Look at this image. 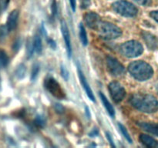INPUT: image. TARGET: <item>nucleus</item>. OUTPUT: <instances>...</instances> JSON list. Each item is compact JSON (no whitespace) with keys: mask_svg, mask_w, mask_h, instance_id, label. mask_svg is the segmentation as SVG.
I'll return each instance as SVG.
<instances>
[{"mask_svg":"<svg viewBox=\"0 0 158 148\" xmlns=\"http://www.w3.org/2000/svg\"><path fill=\"white\" fill-rule=\"evenodd\" d=\"M55 109L56 110L57 113H63V111H64L63 106H62L61 104H59V103H56V104L55 105Z\"/></svg>","mask_w":158,"mask_h":148,"instance_id":"2f4dec72","label":"nucleus"},{"mask_svg":"<svg viewBox=\"0 0 158 148\" xmlns=\"http://www.w3.org/2000/svg\"><path fill=\"white\" fill-rule=\"evenodd\" d=\"M34 123H35V125L36 126L42 128L45 126V124H46V120H45V119L43 118V117H42V116H37V117H35V120H34Z\"/></svg>","mask_w":158,"mask_h":148,"instance_id":"5701e85b","label":"nucleus"},{"mask_svg":"<svg viewBox=\"0 0 158 148\" xmlns=\"http://www.w3.org/2000/svg\"><path fill=\"white\" fill-rule=\"evenodd\" d=\"M48 44H49V46H50V47L53 49H55L56 47L55 41H54L53 39H48Z\"/></svg>","mask_w":158,"mask_h":148,"instance_id":"72a5a7b5","label":"nucleus"},{"mask_svg":"<svg viewBox=\"0 0 158 148\" xmlns=\"http://www.w3.org/2000/svg\"><path fill=\"white\" fill-rule=\"evenodd\" d=\"M26 66L23 64H20L19 66L17 67L16 70H15V75H16L17 78L23 79L26 75Z\"/></svg>","mask_w":158,"mask_h":148,"instance_id":"aec40b11","label":"nucleus"},{"mask_svg":"<svg viewBox=\"0 0 158 148\" xmlns=\"http://www.w3.org/2000/svg\"><path fill=\"white\" fill-rule=\"evenodd\" d=\"M134 1L142 6H149L152 3V0H134Z\"/></svg>","mask_w":158,"mask_h":148,"instance_id":"a878e982","label":"nucleus"},{"mask_svg":"<svg viewBox=\"0 0 158 148\" xmlns=\"http://www.w3.org/2000/svg\"><path fill=\"white\" fill-rule=\"evenodd\" d=\"M9 32L6 25H2L0 26V43L4 41L5 39L7 36L8 33Z\"/></svg>","mask_w":158,"mask_h":148,"instance_id":"4be33fe9","label":"nucleus"},{"mask_svg":"<svg viewBox=\"0 0 158 148\" xmlns=\"http://www.w3.org/2000/svg\"><path fill=\"white\" fill-rule=\"evenodd\" d=\"M2 10V9H1V6H0V11Z\"/></svg>","mask_w":158,"mask_h":148,"instance_id":"4c0bfd02","label":"nucleus"},{"mask_svg":"<svg viewBox=\"0 0 158 148\" xmlns=\"http://www.w3.org/2000/svg\"><path fill=\"white\" fill-rule=\"evenodd\" d=\"M131 75L138 81H145L152 77L154 70L148 63L143 61L132 62L128 66Z\"/></svg>","mask_w":158,"mask_h":148,"instance_id":"f03ea898","label":"nucleus"},{"mask_svg":"<svg viewBox=\"0 0 158 148\" xmlns=\"http://www.w3.org/2000/svg\"><path fill=\"white\" fill-rule=\"evenodd\" d=\"M98 134H99L98 130H97V129H94V130H93L92 132H91L90 134H89V136H90V137H96V136L98 135Z\"/></svg>","mask_w":158,"mask_h":148,"instance_id":"e433bc0d","label":"nucleus"},{"mask_svg":"<svg viewBox=\"0 0 158 148\" xmlns=\"http://www.w3.org/2000/svg\"><path fill=\"white\" fill-rule=\"evenodd\" d=\"M39 72H40V66L39 64H35L32 66V72H31V80L34 81L36 79Z\"/></svg>","mask_w":158,"mask_h":148,"instance_id":"393cba45","label":"nucleus"},{"mask_svg":"<svg viewBox=\"0 0 158 148\" xmlns=\"http://www.w3.org/2000/svg\"><path fill=\"white\" fill-rule=\"evenodd\" d=\"M91 5V0H80V6L82 9H87Z\"/></svg>","mask_w":158,"mask_h":148,"instance_id":"cd10ccee","label":"nucleus"},{"mask_svg":"<svg viewBox=\"0 0 158 148\" xmlns=\"http://www.w3.org/2000/svg\"><path fill=\"white\" fill-rule=\"evenodd\" d=\"M9 57L6 52L0 49V68L6 67L7 65L9 64Z\"/></svg>","mask_w":158,"mask_h":148,"instance_id":"6ab92c4d","label":"nucleus"},{"mask_svg":"<svg viewBox=\"0 0 158 148\" xmlns=\"http://www.w3.org/2000/svg\"><path fill=\"white\" fill-rule=\"evenodd\" d=\"M157 92H158V86H157Z\"/></svg>","mask_w":158,"mask_h":148,"instance_id":"58836bf2","label":"nucleus"},{"mask_svg":"<svg viewBox=\"0 0 158 148\" xmlns=\"http://www.w3.org/2000/svg\"><path fill=\"white\" fill-rule=\"evenodd\" d=\"M84 20L86 26L89 29H94V30H97V29H98V27L100 26V23L102 22L100 15L94 12L86 13L84 16Z\"/></svg>","mask_w":158,"mask_h":148,"instance_id":"1a4fd4ad","label":"nucleus"},{"mask_svg":"<svg viewBox=\"0 0 158 148\" xmlns=\"http://www.w3.org/2000/svg\"><path fill=\"white\" fill-rule=\"evenodd\" d=\"M106 138H107V140H108V141H109L110 146H113V147H115L116 146H115V144H114V140H113L112 137H111L110 134L108 132H106Z\"/></svg>","mask_w":158,"mask_h":148,"instance_id":"7c9ffc66","label":"nucleus"},{"mask_svg":"<svg viewBox=\"0 0 158 148\" xmlns=\"http://www.w3.org/2000/svg\"><path fill=\"white\" fill-rule=\"evenodd\" d=\"M97 31L99 32L100 37L106 40L115 39L122 35L121 29L109 22H101Z\"/></svg>","mask_w":158,"mask_h":148,"instance_id":"7ed1b4c3","label":"nucleus"},{"mask_svg":"<svg viewBox=\"0 0 158 148\" xmlns=\"http://www.w3.org/2000/svg\"><path fill=\"white\" fill-rule=\"evenodd\" d=\"M79 28H80V38L81 40V43L83 46H86L88 43L87 34H86V29H85V27L83 24H80Z\"/></svg>","mask_w":158,"mask_h":148,"instance_id":"a211bd4d","label":"nucleus"},{"mask_svg":"<svg viewBox=\"0 0 158 148\" xmlns=\"http://www.w3.org/2000/svg\"><path fill=\"white\" fill-rule=\"evenodd\" d=\"M109 90L113 100L118 103L124 99L126 90L119 82H112L109 84Z\"/></svg>","mask_w":158,"mask_h":148,"instance_id":"0eeeda50","label":"nucleus"},{"mask_svg":"<svg viewBox=\"0 0 158 148\" xmlns=\"http://www.w3.org/2000/svg\"><path fill=\"white\" fill-rule=\"evenodd\" d=\"M142 37L144 40L147 46L151 50H157L158 49V38L153 34L148 32H142Z\"/></svg>","mask_w":158,"mask_h":148,"instance_id":"9b49d317","label":"nucleus"},{"mask_svg":"<svg viewBox=\"0 0 158 148\" xmlns=\"http://www.w3.org/2000/svg\"><path fill=\"white\" fill-rule=\"evenodd\" d=\"M106 65L109 72L114 76H118L124 72V67L123 65L117 59L111 56L106 57Z\"/></svg>","mask_w":158,"mask_h":148,"instance_id":"6e6552de","label":"nucleus"},{"mask_svg":"<svg viewBox=\"0 0 158 148\" xmlns=\"http://www.w3.org/2000/svg\"><path fill=\"white\" fill-rule=\"evenodd\" d=\"M9 4V0H0V6H1L2 10L4 11L7 9Z\"/></svg>","mask_w":158,"mask_h":148,"instance_id":"c85d7f7f","label":"nucleus"},{"mask_svg":"<svg viewBox=\"0 0 158 148\" xmlns=\"http://www.w3.org/2000/svg\"><path fill=\"white\" fill-rule=\"evenodd\" d=\"M78 74H79V78H80V82H81V84L83 86V89H84L85 92L87 94L88 97L89 98V100H92L93 102H96L95 97H94V94L93 92L92 89H91L90 86H89V83H88L87 80H86V77H85L84 74L83 73L81 69H80V67L78 66Z\"/></svg>","mask_w":158,"mask_h":148,"instance_id":"f8f14e48","label":"nucleus"},{"mask_svg":"<svg viewBox=\"0 0 158 148\" xmlns=\"http://www.w3.org/2000/svg\"><path fill=\"white\" fill-rule=\"evenodd\" d=\"M69 3H70V6H71V8H72L73 11L75 12L76 7H77V2H76V0H69Z\"/></svg>","mask_w":158,"mask_h":148,"instance_id":"c9c22d12","label":"nucleus"},{"mask_svg":"<svg viewBox=\"0 0 158 148\" xmlns=\"http://www.w3.org/2000/svg\"><path fill=\"white\" fill-rule=\"evenodd\" d=\"M100 99H101V101H102V103H103V104L104 105V106L106 107L108 113L110 115V117H114V116H115V110H114V108L113 107V106L110 104V103L109 102V100L106 99V97H105L104 94L102 93L101 92H100Z\"/></svg>","mask_w":158,"mask_h":148,"instance_id":"dca6fc26","label":"nucleus"},{"mask_svg":"<svg viewBox=\"0 0 158 148\" xmlns=\"http://www.w3.org/2000/svg\"><path fill=\"white\" fill-rule=\"evenodd\" d=\"M150 15L151 16V18H154L157 23H158V11H153L151 12Z\"/></svg>","mask_w":158,"mask_h":148,"instance_id":"473e14b6","label":"nucleus"},{"mask_svg":"<svg viewBox=\"0 0 158 148\" xmlns=\"http://www.w3.org/2000/svg\"><path fill=\"white\" fill-rule=\"evenodd\" d=\"M131 104L137 110L147 113H154L158 109V102L155 97L149 94L136 93L130 99Z\"/></svg>","mask_w":158,"mask_h":148,"instance_id":"f257e3e1","label":"nucleus"},{"mask_svg":"<svg viewBox=\"0 0 158 148\" xmlns=\"http://www.w3.org/2000/svg\"><path fill=\"white\" fill-rule=\"evenodd\" d=\"M118 126H119V128H120V132H121V134H123V137H125V139H126V140H127L130 143H132V139H131V136H130L129 133H128L127 130L126 129V127H125L123 125L120 124V123H119Z\"/></svg>","mask_w":158,"mask_h":148,"instance_id":"412c9836","label":"nucleus"},{"mask_svg":"<svg viewBox=\"0 0 158 148\" xmlns=\"http://www.w3.org/2000/svg\"><path fill=\"white\" fill-rule=\"evenodd\" d=\"M32 41H33V46L35 51L37 53H40L42 50H43V43H42V39L40 37V35H35Z\"/></svg>","mask_w":158,"mask_h":148,"instance_id":"f3484780","label":"nucleus"},{"mask_svg":"<svg viewBox=\"0 0 158 148\" xmlns=\"http://www.w3.org/2000/svg\"><path fill=\"white\" fill-rule=\"evenodd\" d=\"M61 32L62 34H63L65 45H66L67 54L69 58H70L71 56H72V46H71L70 35H69V29L67 27V25H66V22L64 20H62L61 21Z\"/></svg>","mask_w":158,"mask_h":148,"instance_id":"9d476101","label":"nucleus"},{"mask_svg":"<svg viewBox=\"0 0 158 148\" xmlns=\"http://www.w3.org/2000/svg\"><path fill=\"white\" fill-rule=\"evenodd\" d=\"M114 12L124 17H134L137 15L138 9L133 3L126 0H119L113 3Z\"/></svg>","mask_w":158,"mask_h":148,"instance_id":"20e7f679","label":"nucleus"},{"mask_svg":"<svg viewBox=\"0 0 158 148\" xmlns=\"http://www.w3.org/2000/svg\"><path fill=\"white\" fill-rule=\"evenodd\" d=\"M19 15V12L18 10L15 9V10L12 11L9 15V16H8L7 22H6V26H7L9 32L14 30L16 28L17 23H18Z\"/></svg>","mask_w":158,"mask_h":148,"instance_id":"ddd939ff","label":"nucleus"},{"mask_svg":"<svg viewBox=\"0 0 158 148\" xmlns=\"http://www.w3.org/2000/svg\"><path fill=\"white\" fill-rule=\"evenodd\" d=\"M20 45H21V43H20L19 40H16V41H15V43H14L13 50L18 51L19 49V47H20Z\"/></svg>","mask_w":158,"mask_h":148,"instance_id":"f704fd0d","label":"nucleus"},{"mask_svg":"<svg viewBox=\"0 0 158 148\" xmlns=\"http://www.w3.org/2000/svg\"><path fill=\"white\" fill-rule=\"evenodd\" d=\"M26 54H27L28 59L31 58L33 53L34 49V46H33V41H29L27 43V46H26Z\"/></svg>","mask_w":158,"mask_h":148,"instance_id":"b1692460","label":"nucleus"},{"mask_svg":"<svg viewBox=\"0 0 158 148\" xmlns=\"http://www.w3.org/2000/svg\"><path fill=\"white\" fill-rule=\"evenodd\" d=\"M44 86L54 97L59 100L66 98V93L60 83L52 76H48L44 80Z\"/></svg>","mask_w":158,"mask_h":148,"instance_id":"423d86ee","label":"nucleus"},{"mask_svg":"<svg viewBox=\"0 0 158 148\" xmlns=\"http://www.w3.org/2000/svg\"><path fill=\"white\" fill-rule=\"evenodd\" d=\"M137 124V126H139V127H140L143 130L151 133L154 135L158 136V124L144 123V122H138Z\"/></svg>","mask_w":158,"mask_h":148,"instance_id":"4468645a","label":"nucleus"},{"mask_svg":"<svg viewBox=\"0 0 158 148\" xmlns=\"http://www.w3.org/2000/svg\"><path fill=\"white\" fill-rule=\"evenodd\" d=\"M52 13L53 16H56L57 13V6H56V0H53L52 4Z\"/></svg>","mask_w":158,"mask_h":148,"instance_id":"c756f323","label":"nucleus"},{"mask_svg":"<svg viewBox=\"0 0 158 148\" xmlns=\"http://www.w3.org/2000/svg\"><path fill=\"white\" fill-rule=\"evenodd\" d=\"M140 141L141 142L144 146H148V147H158L157 141H156L153 137L146 135V134H140Z\"/></svg>","mask_w":158,"mask_h":148,"instance_id":"2eb2a0df","label":"nucleus"},{"mask_svg":"<svg viewBox=\"0 0 158 148\" xmlns=\"http://www.w3.org/2000/svg\"><path fill=\"white\" fill-rule=\"evenodd\" d=\"M60 71H61L62 76L63 77V79H64L65 80L67 81L68 79H69V74H68L67 69H66V67H65L64 66H62L61 69H60Z\"/></svg>","mask_w":158,"mask_h":148,"instance_id":"bb28decb","label":"nucleus"},{"mask_svg":"<svg viewBox=\"0 0 158 148\" xmlns=\"http://www.w3.org/2000/svg\"><path fill=\"white\" fill-rule=\"evenodd\" d=\"M120 53L127 58H134L141 55L143 48L139 42L135 40L126 42L120 46Z\"/></svg>","mask_w":158,"mask_h":148,"instance_id":"39448f33","label":"nucleus"}]
</instances>
